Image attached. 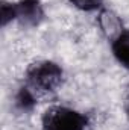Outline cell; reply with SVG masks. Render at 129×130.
<instances>
[{
	"instance_id": "5",
	"label": "cell",
	"mask_w": 129,
	"mask_h": 130,
	"mask_svg": "<svg viewBox=\"0 0 129 130\" xmlns=\"http://www.w3.org/2000/svg\"><path fill=\"white\" fill-rule=\"evenodd\" d=\"M14 103H15V107L21 112H32L36 106V97L33 94L32 88L28 85V86H21L18 88L15 98H14Z\"/></svg>"
},
{
	"instance_id": "3",
	"label": "cell",
	"mask_w": 129,
	"mask_h": 130,
	"mask_svg": "<svg viewBox=\"0 0 129 130\" xmlns=\"http://www.w3.org/2000/svg\"><path fill=\"white\" fill-rule=\"evenodd\" d=\"M17 21L26 27H36L44 20V8L40 0H18L15 2Z\"/></svg>"
},
{
	"instance_id": "1",
	"label": "cell",
	"mask_w": 129,
	"mask_h": 130,
	"mask_svg": "<svg viewBox=\"0 0 129 130\" xmlns=\"http://www.w3.org/2000/svg\"><path fill=\"white\" fill-rule=\"evenodd\" d=\"M64 79V70L53 61H38L26 71L28 85L40 92H53Z\"/></svg>"
},
{
	"instance_id": "4",
	"label": "cell",
	"mask_w": 129,
	"mask_h": 130,
	"mask_svg": "<svg viewBox=\"0 0 129 130\" xmlns=\"http://www.w3.org/2000/svg\"><path fill=\"white\" fill-rule=\"evenodd\" d=\"M111 50L117 62L129 70V29H123L112 39Z\"/></svg>"
},
{
	"instance_id": "7",
	"label": "cell",
	"mask_w": 129,
	"mask_h": 130,
	"mask_svg": "<svg viewBox=\"0 0 129 130\" xmlns=\"http://www.w3.org/2000/svg\"><path fill=\"white\" fill-rule=\"evenodd\" d=\"M17 20V9H15V3L6 2L3 0L0 5V23L3 27H6L9 23Z\"/></svg>"
},
{
	"instance_id": "2",
	"label": "cell",
	"mask_w": 129,
	"mask_h": 130,
	"mask_svg": "<svg viewBox=\"0 0 129 130\" xmlns=\"http://www.w3.org/2000/svg\"><path fill=\"white\" fill-rule=\"evenodd\" d=\"M43 130H87L88 117L76 109L53 106L41 118Z\"/></svg>"
},
{
	"instance_id": "6",
	"label": "cell",
	"mask_w": 129,
	"mask_h": 130,
	"mask_svg": "<svg viewBox=\"0 0 129 130\" xmlns=\"http://www.w3.org/2000/svg\"><path fill=\"white\" fill-rule=\"evenodd\" d=\"M99 23H100L102 30L106 33L108 36H111L112 39L123 30L119 17L115 14H112L111 11H102L100 12V17H99Z\"/></svg>"
},
{
	"instance_id": "9",
	"label": "cell",
	"mask_w": 129,
	"mask_h": 130,
	"mask_svg": "<svg viewBox=\"0 0 129 130\" xmlns=\"http://www.w3.org/2000/svg\"><path fill=\"white\" fill-rule=\"evenodd\" d=\"M125 110H126V117H128V120H129V98H128V101H126V104H125Z\"/></svg>"
},
{
	"instance_id": "8",
	"label": "cell",
	"mask_w": 129,
	"mask_h": 130,
	"mask_svg": "<svg viewBox=\"0 0 129 130\" xmlns=\"http://www.w3.org/2000/svg\"><path fill=\"white\" fill-rule=\"evenodd\" d=\"M76 9L84 12H93L103 8V0H68Z\"/></svg>"
}]
</instances>
